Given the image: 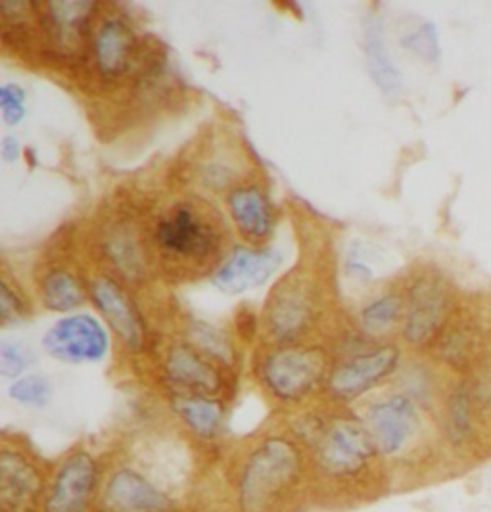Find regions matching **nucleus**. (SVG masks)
<instances>
[{
  "instance_id": "nucleus-13",
  "label": "nucleus",
  "mask_w": 491,
  "mask_h": 512,
  "mask_svg": "<svg viewBox=\"0 0 491 512\" xmlns=\"http://www.w3.org/2000/svg\"><path fill=\"white\" fill-rule=\"evenodd\" d=\"M227 210L240 236L261 248L275 233V211L267 192L258 183L234 185L227 194Z\"/></svg>"
},
{
  "instance_id": "nucleus-15",
  "label": "nucleus",
  "mask_w": 491,
  "mask_h": 512,
  "mask_svg": "<svg viewBox=\"0 0 491 512\" xmlns=\"http://www.w3.org/2000/svg\"><path fill=\"white\" fill-rule=\"evenodd\" d=\"M98 468L89 453H75L60 466L45 512H85L93 497Z\"/></svg>"
},
{
  "instance_id": "nucleus-3",
  "label": "nucleus",
  "mask_w": 491,
  "mask_h": 512,
  "mask_svg": "<svg viewBox=\"0 0 491 512\" xmlns=\"http://www.w3.org/2000/svg\"><path fill=\"white\" fill-rule=\"evenodd\" d=\"M258 374L265 390L282 403H300L325 380L327 351L321 346L277 344L259 357Z\"/></svg>"
},
{
  "instance_id": "nucleus-30",
  "label": "nucleus",
  "mask_w": 491,
  "mask_h": 512,
  "mask_svg": "<svg viewBox=\"0 0 491 512\" xmlns=\"http://www.w3.org/2000/svg\"><path fill=\"white\" fill-rule=\"evenodd\" d=\"M27 317V307H25L22 296L10 286L6 277L0 280V323L2 326H12L22 323Z\"/></svg>"
},
{
  "instance_id": "nucleus-16",
  "label": "nucleus",
  "mask_w": 491,
  "mask_h": 512,
  "mask_svg": "<svg viewBox=\"0 0 491 512\" xmlns=\"http://www.w3.org/2000/svg\"><path fill=\"white\" fill-rule=\"evenodd\" d=\"M367 428L376 449L394 455L411 440L417 428V409L407 396H394L378 401L367 411Z\"/></svg>"
},
{
  "instance_id": "nucleus-10",
  "label": "nucleus",
  "mask_w": 491,
  "mask_h": 512,
  "mask_svg": "<svg viewBox=\"0 0 491 512\" xmlns=\"http://www.w3.org/2000/svg\"><path fill=\"white\" fill-rule=\"evenodd\" d=\"M50 357L64 363H96L110 350L108 332L93 315H70L52 326L43 338Z\"/></svg>"
},
{
  "instance_id": "nucleus-8",
  "label": "nucleus",
  "mask_w": 491,
  "mask_h": 512,
  "mask_svg": "<svg viewBox=\"0 0 491 512\" xmlns=\"http://www.w3.org/2000/svg\"><path fill=\"white\" fill-rule=\"evenodd\" d=\"M399 355L401 353L394 344L357 351L330 369L328 390L332 396L344 401L357 399L398 369Z\"/></svg>"
},
{
  "instance_id": "nucleus-5",
  "label": "nucleus",
  "mask_w": 491,
  "mask_h": 512,
  "mask_svg": "<svg viewBox=\"0 0 491 512\" xmlns=\"http://www.w3.org/2000/svg\"><path fill=\"white\" fill-rule=\"evenodd\" d=\"M453 311V294L444 279L424 275L407 292L403 338L411 346H428L442 336Z\"/></svg>"
},
{
  "instance_id": "nucleus-9",
  "label": "nucleus",
  "mask_w": 491,
  "mask_h": 512,
  "mask_svg": "<svg viewBox=\"0 0 491 512\" xmlns=\"http://www.w3.org/2000/svg\"><path fill=\"white\" fill-rule=\"evenodd\" d=\"M139 39L125 20L110 16L100 20L91 37V64L98 79L119 83L137 66Z\"/></svg>"
},
{
  "instance_id": "nucleus-12",
  "label": "nucleus",
  "mask_w": 491,
  "mask_h": 512,
  "mask_svg": "<svg viewBox=\"0 0 491 512\" xmlns=\"http://www.w3.org/2000/svg\"><path fill=\"white\" fill-rule=\"evenodd\" d=\"M281 256L269 248L234 246L233 250L213 271V284L223 294L238 296L254 290L275 275Z\"/></svg>"
},
{
  "instance_id": "nucleus-19",
  "label": "nucleus",
  "mask_w": 491,
  "mask_h": 512,
  "mask_svg": "<svg viewBox=\"0 0 491 512\" xmlns=\"http://www.w3.org/2000/svg\"><path fill=\"white\" fill-rule=\"evenodd\" d=\"M363 54L367 71L378 91L386 96H396L403 87V75L399 71L384 33L382 20L371 14L363 24Z\"/></svg>"
},
{
  "instance_id": "nucleus-2",
  "label": "nucleus",
  "mask_w": 491,
  "mask_h": 512,
  "mask_svg": "<svg viewBox=\"0 0 491 512\" xmlns=\"http://www.w3.org/2000/svg\"><path fill=\"white\" fill-rule=\"evenodd\" d=\"M302 457L286 438H269L248 457L238 486L244 512H267L300 478Z\"/></svg>"
},
{
  "instance_id": "nucleus-14",
  "label": "nucleus",
  "mask_w": 491,
  "mask_h": 512,
  "mask_svg": "<svg viewBox=\"0 0 491 512\" xmlns=\"http://www.w3.org/2000/svg\"><path fill=\"white\" fill-rule=\"evenodd\" d=\"M165 376L169 384L190 396H213L223 388L217 363L188 342H177L167 350Z\"/></svg>"
},
{
  "instance_id": "nucleus-11",
  "label": "nucleus",
  "mask_w": 491,
  "mask_h": 512,
  "mask_svg": "<svg viewBox=\"0 0 491 512\" xmlns=\"http://www.w3.org/2000/svg\"><path fill=\"white\" fill-rule=\"evenodd\" d=\"M89 296L98 313L117 334V338L131 351H141L146 332L141 313L125 288L110 275H98L91 280Z\"/></svg>"
},
{
  "instance_id": "nucleus-28",
  "label": "nucleus",
  "mask_w": 491,
  "mask_h": 512,
  "mask_svg": "<svg viewBox=\"0 0 491 512\" xmlns=\"http://www.w3.org/2000/svg\"><path fill=\"white\" fill-rule=\"evenodd\" d=\"M451 430L457 438H467L472 426V396L467 386H459L449 401Z\"/></svg>"
},
{
  "instance_id": "nucleus-24",
  "label": "nucleus",
  "mask_w": 491,
  "mask_h": 512,
  "mask_svg": "<svg viewBox=\"0 0 491 512\" xmlns=\"http://www.w3.org/2000/svg\"><path fill=\"white\" fill-rule=\"evenodd\" d=\"M405 309V300L398 292L380 294L359 311V325L369 336L386 334L398 325Z\"/></svg>"
},
{
  "instance_id": "nucleus-32",
  "label": "nucleus",
  "mask_w": 491,
  "mask_h": 512,
  "mask_svg": "<svg viewBox=\"0 0 491 512\" xmlns=\"http://www.w3.org/2000/svg\"><path fill=\"white\" fill-rule=\"evenodd\" d=\"M22 156V146L18 139L6 137L2 140V160L6 163H16Z\"/></svg>"
},
{
  "instance_id": "nucleus-25",
  "label": "nucleus",
  "mask_w": 491,
  "mask_h": 512,
  "mask_svg": "<svg viewBox=\"0 0 491 512\" xmlns=\"http://www.w3.org/2000/svg\"><path fill=\"white\" fill-rule=\"evenodd\" d=\"M478 336L474 334L472 328L461 323V325L445 326L442 336H440V353L445 361L451 365H465L470 361V357L476 353L478 348Z\"/></svg>"
},
{
  "instance_id": "nucleus-20",
  "label": "nucleus",
  "mask_w": 491,
  "mask_h": 512,
  "mask_svg": "<svg viewBox=\"0 0 491 512\" xmlns=\"http://www.w3.org/2000/svg\"><path fill=\"white\" fill-rule=\"evenodd\" d=\"M106 503L117 512H164V493L135 470H119L106 486Z\"/></svg>"
},
{
  "instance_id": "nucleus-18",
  "label": "nucleus",
  "mask_w": 491,
  "mask_h": 512,
  "mask_svg": "<svg viewBox=\"0 0 491 512\" xmlns=\"http://www.w3.org/2000/svg\"><path fill=\"white\" fill-rule=\"evenodd\" d=\"M41 493V476L18 451L0 453V509L31 512Z\"/></svg>"
},
{
  "instance_id": "nucleus-17",
  "label": "nucleus",
  "mask_w": 491,
  "mask_h": 512,
  "mask_svg": "<svg viewBox=\"0 0 491 512\" xmlns=\"http://www.w3.org/2000/svg\"><path fill=\"white\" fill-rule=\"evenodd\" d=\"M102 252L117 275L125 282H141L148 271V246L142 242L139 227L129 221H114L102 233Z\"/></svg>"
},
{
  "instance_id": "nucleus-27",
  "label": "nucleus",
  "mask_w": 491,
  "mask_h": 512,
  "mask_svg": "<svg viewBox=\"0 0 491 512\" xmlns=\"http://www.w3.org/2000/svg\"><path fill=\"white\" fill-rule=\"evenodd\" d=\"M401 45L424 58L426 62H438L440 54H442L438 27L432 22H422L413 31H407L401 37Z\"/></svg>"
},
{
  "instance_id": "nucleus-22",
  "label": "nucleus",
  "mask_w": 491,
  "mask_h": 512,
  "mask_svg": "<svg viewBox=\"0 0 491 512\" xmlns=\"http://www.w3.org/2000/svg\"><path fill=\"white\" fill-rule=\"evenodd\" d=\"M173 407L188 430L200 438H215L223 428L225 405L217 397L181 394L175 397Z\"/></svg>"
},
{
  "instance_id": "nucleus-26",
  "label": "nucleus",
  "mask_w": 491,
  "mask_h": 512,
  "mask_svg": "<svg viewBox=\"0 0 491 512\" xmlns=\"http://www.w3.org/2000/svg\"><path fill=\"white\" fill-rule=\"evenodd\" d=\"M10 397L25 407H45L52 397V384L47 376L29 374L18 378L10 390Z\"/></svg>"
},
{
  "instance_id": "nucleus-29",
  "label": "nucleus",
  "mask_w": 491,
  "mask_h": 512,
  "mask_svg": "<svg viewBox=\"0 0 491 512\" xmlns=\"http://www.w3.org/2000/svg\"><path fill=\"white\" fill-rule=\"evenodd\" d=\"M0 110L8 127H18L25 119V91L18 83H6L0 87Z\"/></svg>"
},
{
  "instance_id": "nucleus-23",
  "label": "nucleus",
  "mask_w": 491,
  "mask_h": 512,
  "mask_svg": "<svg viewBox=\"0 0 491 512\" xmlns=\"http://www.w3.org/2000/svg\"><path fill=\"white\" fill-rule=\"evenodd\" d=\"M188 344L217 365H233L234 348L231 336L219 326L192 321L188 325Z\"/></svg>"
},
{
  "instance_id": "nucleus-6",
  "label": "nucleus",
  "mask_w": 491,
  "mask_h": 512,
  "mask_svg": "<svg viewBox=\"0 0 491 512\" xmlns=\"http://www.w3.org/2000/svg\"><path fill=\"white\" fill-rule=\"evenodd\" d=\"M319 463L328 474L344 478L361 472L375 453L376 445L367 424L338 417L317 432Z\"/></svg>"
},
{
  "instance_id": "nucleus-4",
  "label": "nucleus",
  "mask_w": 491,
  "mask_h": 512,
  "mask_svg": "<svg viewBox=\"0 0 491 512\" xmlns=\"http://www.w3.org/2000/svg\"><path fill=\"white\" fill-rule=\"evenodd\" d=\"M317 290L294 271L279 280L265 305V326L277 344H300L317 317Z\"/></svg>"
},
{
  "instance_id": "nucleus-7",
  "label": "nucleus",
  "mask_w": 491,
  "mask_h": 512,
  "mask_svg": "<svg viewBox=\"0 0 491 512\" xmlns=\"http://www.w3.org/2000/svg\"><path fill=\"white\" fill-rule=\"evenodd\" d=\"M100 6L96 2H41L35 4V16L47 48L60 58H73L93 37V20Z\"/></svg>"
},
{
  "instance_id": "nucleus-31",
  "label": "nucleus",
  "mask_w": 491,
  "mask_h": 512,
  "mask_svg": "<svg viewBox=\"0 0 491 512\" xmlns=\"http://www.w3.org/2000/svg\"><path fill=\"white\" fill-rule=\"evenodd\" d=\"M29 353L22 344L2 342L0 344V374L4 378H18L25 373L29 365Z\"/></svg>"
},
{
  "instance_id": "nucleus-21",
  "label": "nucleus",
  "mask_w": 491,
  "mask_h": 512,
  "mask_svg": "<svg viewBox=\"0 0 491 512\" xmlns=\"http://www.w3.org/2000/svg\"><path fill=\"white\" fill-rule=\"evenodd\" d=\"M43 305L56 313H70L89 298V290L68 267H52L39 282Z\"/></svg>"
},
{
  "instance_id": "nucleus-1",
  "label": "nucleus",
  "mask_w": 491,
  "mask_h": 512,
  "mask_svg": "<svg viewBox=\"0 0 491 512\" xmlns=\"http://www.w3.org/2000/svg\"><path fill=\"white\" fill-rule=\"evenodd\" d=\"M227 229L221 215L202 198L173 202L152 229V254L167 277L196 279L225 259Z\"/></svg>"
}]
</instances>
